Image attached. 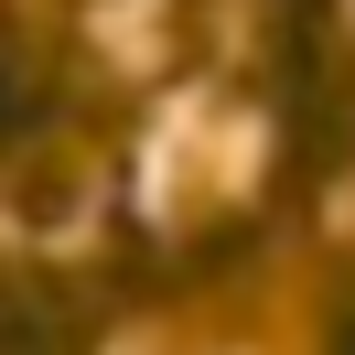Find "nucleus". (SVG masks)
I'll return each mask as SVG.
<instances>
[{
  "label": "nucleus",
  "mask_w": 355,
  "mask_h": 355,
  "mask_svg": "<svg viewBox=\"0 0 355 355\" xmlns=\"http://www.w3.org/2000/svg\"><path fill=\"white\" fill-rule=\"evenodd\" d=\"M334 355H355V312H345V323H334Z\"/></svg>",
  "instance_id": "nucleus-1"
}]
</instances>
